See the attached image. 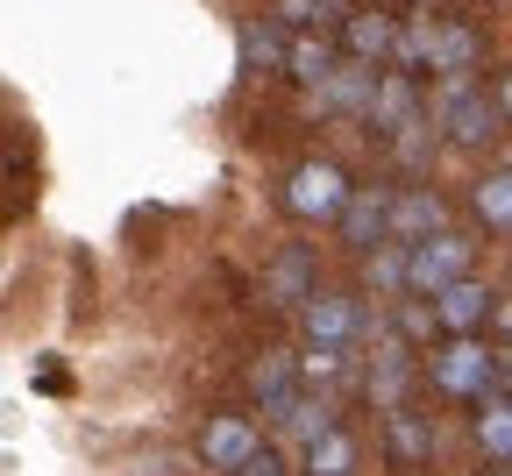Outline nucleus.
I'll return each instance as SVG.
<instances>
[{"mask_svg": "<svg viewBox=\"0 0 512 476\" xmlns=\"http://www.w3.org/2000/svg\"><path fill=\"white\" fill-rule=\"evenodd\" d=\"M434 114H441V128L456 135V143H484L491 121H498V114H491V100H484L470 79H448V86H441V100H434Z\"/></svg>", "mask_w": 512, "mask_h": 476, "instance_id": "1", "label": "nucleus"}, {"mask_svg": "<svg viewBox=\"0 0 512 476\" xmlns=\"http://www.w3.org/2000/svg\"><path fill=\"white\" fill-rule=\"evenodd\" d=\"M463 270H470V242H456V235H434V242H420L413 249V292H448V285H463Z\"/></svg>", "mask_w": 512, "mask_h": 476, "instance_id": "2", "label": "nucleus"}, {"mask_svg": "<svg viewBox=\"0 0 512 476\" xmlns=\"http://www.w3.org/2000/svg\"><path fill=\"white\" fill-rule=\"evenodd\" d=\"M342 207H349V185H342L335 164H299V171H292V214L328 221V214H342Z\"/></svg>", "mask_w": 512, "mask_h": 476, "instance_id": "3", "label": "nucleus"}, {"mask_svg": "<svg viewBox=\"0 0 512 476\" xmlns=\"http://www.w3.org/2000/svg\"><path fill=\"white\" fill-rule=\"evenodd\" d=\"M306 334L320 349H349L363 334V306H349V299H306Z\"/></svg>", "mask_w": 512, "mask_h": 476, "instance_id": "4", "label": "nucleus"}, {"mask_svg": "<svg viewBox=\"0 0 512 476\" xmlns=\"http://www.w3.org/2000/svg\"><path fill=\"white\" fill-rule=\"evenodd\" d=\"M200 455H207L214 469L242 476V469L256 462V427H249V420H214V427H207V441H200Z\"/></svg>", "mask_w": 512, "mask_h": 476, "instance_id": "5", "label": "nucleus"}, {"mask_svg": "<svg viewBox=\"0 0 512 476\" xmlns=\"http://www.w3.org/2000/svg\"><path fill=\"white\" fill-rule=\"evenodd\" d=\"M434 384H441V391H456V398H477V391L491 384V356H484L477 342H456V349L434 363Z\"/></svg>", "mask_w": 512, "mask_h": 476, "instance_id": "6", "label": "nucleus"}, {"mask_svg": "<svg viewBox=\"0 0 512 476\" xmlns=\"http://www.w3.org/2000/svg\"><path fill=\"white\" fill-rule=\"evenodd\" d=\"M448 221H441V199L434 192H406V199H392V235H406L413 249L420 242H434Z\"/></svg>", "mask_w": 512, "mask_h": 476, "instance_id": "7", "label": "nucleus"}, {"mask_svg": "<svg viewBox=\"0 0 512 476\" xmlns=\"http://www.w3.org/2000/svg\"><path fill=\"white\" fill-rule=\"evenodd\" d=\"M342 235L356 249H370L377 235H392V199H377V192H349V207H342Z\"/></svg>", "mask_w": 512, "mask_h": 476, "instance_id": "8", "label": "nucleus"}, {"mask_svg": "<svg viewBox=\"0 0 512 476\" xmlns=\"http://www.w3.org/2000/svg\"><path fill=\"white\" fill-rule=\"evenodd\" d=\"M278 434H285V441H306V448H313V441H328V434H335L328 391H306V398L292 405V413H285V427H278Z\"/></svg>", "mask_w": 512, "mask_h": 476, "instance_id": "9", "label": "nucleus"}, {"mask_svg": "<svg viewBox=\"0 0 512 476\" xmlns=\"http://www.w3.org/2000/svg\"><path fill=\"white\" fill-rule=\"evenodd\" d=\"M349 50H356L363 64H377V57H399V29L384 22V15H356V22H349Z\"/></svg>", "mask_w": 512, "mask_h": 476, "instance_id": "10", "label": "nucleus"}, {"mask_svg": "<svg viewBox=\"0 0 512 476\" xmlns=\"http://www.w3.org/2000/svg\"><path fill=\"white\" fill-rule=\"evenodd\" d=\"M328 107H342V114H363V107H377V79L363 72V64H349V72H335L328 79V93H320Z\"/></svg>", "mask_w": 512, "mask_h": 476, "instance_id": "11", "label": "nucleus"}, {"mask_svg": "<svg viewBox=\"0 0 512 476\" xmlns=\"http://www.w3.org/2000/svg\"><path fill=\"white\" fill-rule=\"evenodd\" d=\"M242 64H249V72H278V64H292V50L278 43V29L242 22Z\"/></svg>", "mask_w": 512, "mask_h": 476, "instance_id": "12", "label": "nucleus"}, {"mask_svg": "<svg viewBox=\"0 0 512 476\" xmlns=\"http://www.w3.org/2000/svg\"><path fill=\"white\" fill-rule=\"evenodd\" d=\"M370 114H377V128L406 135V128L420 121V114H413V86H406V79H384V86H377V107H370Z\"/></svg>", "mask_w": 512, "mask_h": 476, "instance_id": "13", "label": "nucleus"}, {"mask_svg": "<svg viewBox=\"0 0 512 476\" xmlns=\"http://www.w3.org/2000/svg\"><path fill=\"white\" fill-rule=\"evenodd\" d=\"M306 278H313V263H306V256L292 249V256H278V263H271V278H264V292H271L278 306H299V299H306Z\"/></svg>", "mask_w": 512, "mask_h": 476, "instance_id": "14", "label": "nucleus"}, {"mask_svg": "<svg viewBox=\"0 0 512 476\" xmlns=\"http://www.w3.org/2000/svg\"><path fill=\"white\" fill-rule=\"evenodd\" d=\"M484 306H491V292H484V285H470V278H463V285H448V292L434 299V313H441L448 327H477V313H484Z\"/></svg>", "mask_w": 512, "mask_h": 476, "instance_id": "15", "label": "nucleus"}, {"mask_svg": "<svg viewBox=\"0 0 512 476\" xmlns=\"http://www.w3.org/2000/svg\"><path fill=\"white\" fill-rule=\"evenodd\" d=\"M470 57H477V36H470V29H434V72L463 79V72H470Z\"/></svg>", "mask_w": 512, "mask_h": 476, "instance_id": "16", "label": "nucleus"}, {"mask_svg": "<svg viewBox=\"0 0 512 476\" xmlns=\"http://www.w3.org/2000/svg\"><path fill=\"white\" fill-rule=\"evenodd\" d=\"M370 391H377V405H399V391H406V349H399V342H384V349H377Z\"/></svg>", "mask_w": 512, "mask_h": 476, "instance_id": "17", "label": "nucleus"}, {"mask_svg": "<svg viewBox=\"0 0 512 476\" xmlns=\"http://www.w3.org/2000/svg\"><path fill=\"white\" fill-rule=\"evenodd\" d=\"M292 79H299V86H313V93H328V79H335V57L320 50L313 36H306V43H292Z\"/></svg>", "mask_w": 512, "mask_h": 476, "instance_id": "18", "label": "nucleus"}, {"mask_svg": "<svg viewBox=\"0 0 512 476\" xmlns=\"http://www.w3.org/2000/svg\"><path fill=\"white\" fill-rule=\"evenodd\" d=\"M306 469H313V476H349V469H356V441H349V434L313 441V448H306Z\"/></svg>", "mask_w": 512, "mask_h": 476, "instance_id": "19", "label": "nucleus"}, {"mask_svg": "<svg viewBox=\"0 0 512 476\" xmlns=\"http://www.w3.org/2000/svg\"><path fill=\"white\" fill-rule=\"evenodd\" d=\"M477 214H484L491 228H512V171H491V178L477 185Z\"/></svg>", "mask_w": 512, "mask_h": 476, "instance_id": "20", "label": "nucleus"}, {"mask_svg": "<svg viewBox=\"0 0 512 476\" xmlns=\"http://www.w3.org/2000/svg\"><path fill=\"white\" fill-rule=\"evenodd\" d=\"M477 441H484V455L512 462V405H484V413H477Z\"/></svg>", "mask_w": 512, "mask_h": 476, "instance_id": "21", "label": "nucleus"}, {"mask_svg": "<svg viewBox=\"0 0 512 476\" xmlns=\"http://www.w3.org/2000/svg\"><path fill=\"white\" fill-rule=\"evenodd\" d=\"M370 285H377V292L413 285V256H406V249H377V256H370Z\"/></svg>", "mask_w": 512, "mask_h": 476, "instance_id": "22", "label": "nucleus"}, {"mask_svg": "<svg viewBox=\"0 0 512 476\" xmlns=\"http://www.w3.org/2000/svg\"><path fill=\"white\" fill-rule=\"evenodd\" d=\"M399 64H406V72H427V64H434V22H413L399 36Z\"/></svg>", "mask_w": 512, "mask_h": 476, "instance_id": "23", "label": "nucleus"}, {"mask_svg": "<svg viewBox=\"0 0 512 476\" xmlns=\"http://www.w3.org/2000/svg\"><path fill=\"white\" fill-rule=\"evenodd\" d=\"M399 157H406V164H420V157H427V128H420V121L399 135Z\"/></svg>", "mask_w": 512, "mask_h": 476, "instance_id": "24", "label": "nucleus"}, {"mask_svg": "<svg viewBox=\"0 0 512 476\" xmlns=\"http://www.w3.org/2000/svg\"><path fill=\"white\" fill-rule=\"evenodd\" d=\"M392 441H399V455H420V448H427V434H420L413 420H399V427H392Z\"/></svg>", "mask_w": 512, "mask_h": 476, "instance_id": "25", "label": "nucleus"}, {"mask_svg": "<svg viewBox=\"0 0 512 476\" xmlns=\"http://www.w3.org/2000/svg\"><path fill=\"white\" fill-rule=\"evenodd\" d=\"M278 15H285V22H313V15H320V0H278Z\"/></svg>", "mask_w": 512, "mask_h": 476, "instance_id": "26", "label": "nucleus"}, {"mask_svg": "<svg viewBox=\"0 0 512 476\" xmlns=\"http://www.w3.org/2000/svg\"><path fill=\"white\" fill-rule=\"evenodd\" d=\"M242 476H285V469H278V455H256V462H249Z\"/></svg>", "mask_w": 512, "mask_h": 476, "instance_id": "27", "label": "nucleus"}, {"mask_svg": "<svg viewBox=\"0 0 512 476\" xmlns=\"http://www.w3.org/2000/svg\"><path fill=\"white\" fill-rule=\"evenodd\" d=\"M498 114H512V72H505V86H498Z\"/></svg>", "mask_w": 512, "mask_h": 476, "instance_id": "28", "label": "nucleus"}, {"mask_svg": "<svg viewBox=\"0 0 512 476\" xmlns=\"http://www.w3.org/2000/svg\"><path fill=\"white\" fill-rule=\"evenodd\" d=\"M505 377H512V349H505Z\"/></svg>", "mask_w": 512, "mask_h": 476, "instance_id": "29", "label": "nucleus"}, {"mask_svg": "<svg viewBox=\"0 0 512 476\" xmlns=\"http://www.w3.org/2000/svg\"><path fill=\"white\" fill-rule=\"evenodd\" d=\"M498 476H512V469H498Z\"/></svg>", "mask_w": 512, "mask_h": 476, "instance_id": "30", "label": "nucleus"}]
</instances>
